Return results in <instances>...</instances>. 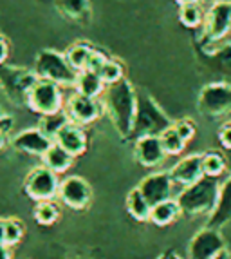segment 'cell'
<instances>
[{
  "label": "cell",
  "instance_id": "obj_17",
  "mask_svg": "<svg viewBox=\"0 0 231 259\" xmlns=\"http://www.w3.org/2000/svg\"><path fill=\"white\" fill-rule=\"evenodd\" d=\"M206 65L213 71L220 82L231 83V44H218L210 51H202Z\"/></svg>",
  "mask_w": 231,
  "mask_h": 259
},
{
  "label": "cell",
  "instance_id": "obj_32",
  "mask_svg": "<svg viewBox=\"0 0 231 259\" xmlns=\"http://www.w3.org/2000/svg\"><path fill=\"white\" fill-rule=\"evenodd\" d=\"M24 225L18 220H6V245L15 246L24 238Z\"/></svg>",
  "mask_w": 231,
  "mask_h": 259
},
{
  "label": "cell",
  "instance_id": "obj_24",
  "mask_svg": "<svg viewBox=\"0 0 231 259\" xmlns=\"http://www.w3.org/2000/svg\"><path fill=\"white\" fill-rule=\"evenodd\" d=\"M127 212L136 221H150L152 205L146 201V198L141 194V190L137 187L130 190L129 196H127Z\"/></svg>",
  "mask_w": 231,
  "mask_h": 259
},
{
  "label": "cell",
  "instance_id": "obj_34",
  "mask_svg": "<svg viewBox=\"0 0 231 259\" xmlns=\"http://www.w3.org/2000/svg\"><path fill=\"white\" fill-rule=\"evenodd\" d=\"M218 142L226 151L231 152V121L224 123L220 129H218Z\"/></svg>",
  "mask_w": 231,
  "mask_h": 259
},
{
  "label": "cell",
  "instance_id": "obj_38",
  "mask_svg": "<svg viewBox=\"0 0 231 259\" xmlns=\"http://www.w3.org/2000/svg\"><path fill=\"white\" fill-rule=\"evenodd\" d=\"M213 259H231V254H229V250H227V248H224V250L218 252Z\"/></svg>",
  "mask_w": 231,
  "mask_h": 259
},
{
  "label": "cell",
  "instance_id": "obj_35",
  "mask_svg": "<svg viewBox=\"0 0 231 259\" xmlns=\"http://www.w3.org/2000/svg\"><path fill=\"white\" fill-rule=\"evenodd\" d=\"M8 56H9V44L4 35H0V65L6 64Z\"/></svg>",
  "mask_w": 231,
  "mask_h": 259
},
{
  "label": "cell",
  "instance_id": "obj_13",
  "mask_svg": "<svg viewBox=\"0 0 231 259\" xmlns=\"http://www.w3.org/2000/svg\"><path fill=\"white\" fill-rule=\"evenodd\" d=\"M174 185L176 183L171 180L170 172H154L143 178L137 189L141 190V194L146 198V201L154 207V205L163 203L166 199H171Z\"/></svg>",
  "mask_w": 231,
  "mask_h": 259
},
{
  "label": "cell",
  "instance_id": "obj_1",
  "mask_svg": "<svg viewBox=\"0 0 231 259\" xmlns=\"http://www.w3.org/2000/svg\"><path fill=\"white\" fill-rule=\"evenodd\" d=\"M103 105L121 138H132L137 111V93L130 80L123 78L121 82L107 85L103 93Z\"/></svg>",
  "mask_w": 231,
  "mask_h": 259
},
{
  "label": "cell",
  "instance_id": "obj_12",
  "mask_svg": "<svg viewBox=\"0 0 231 259\" xmlns=\"http://www.w3.org/2000/svg\"><path fill=\"white\" fill-rule=\"evenodd\" d=\"M65 112H67L69 120L73 123L89 125V123H92V121H96L99 118L101 105H99L98 98H90V96L80 95V93H73L67 100Z\"/></svg>",
  "mask_w": 231,
  "mask_h": 259
},
{
  "label": "cell",
  "instance_id": "obj_25",
  "mask_svg": "<svg viewBox=\"0 0 231 259\" xmlns=\"http://www.w3.org/2000/svg\"><path fill=\"white\" fill-rule=\"evenodd\" d=\"M96 49L92 48V46H89V44L85 42H78V44H73L71 48L67 49V53H65V56H67L69 64L73 65L74 69L80 73V71H85L87 65H89V60L92 58V55H94Z\"/></svg>",
  "mask_w": 231,
  "mask_h": 259
},
{
  "label": "cell",
  "instance_id": "obj_28",
  "mask_svg": "<svg viewBox=\"0 0 231 259\" xmlns=\"http://www.w3.org/2000/svg\"><path fill=\"white\" fill-rule=\"evenodd\" d=\"M34 221L42 227H49V225H54L58 221V216H60V208L56 207L54 201H40L34 207Z\"/></svg>",
  "mask_w": 231,
  "mask_h": 259
},
{
  "label": "cell",
  "instance_id": "obj_7",
  "mask_svg": "<svg viewBox=\"0 0 231 259\" xmlns=\"http://www.w3.org/2000/svg\"><path fill=\"white\" fill-rule=\"evenodd\" d=\"M197 109L206 118H222L231 112V83L211 82L199 93Z\"/></svg>",
  "mask_w": 231,
  "mask_h": 259
},
{
  "label": "cell",
  "instance_id": "obj_18",
  "mask_svg": "<svg viewBox=\"0 0 231 259\" xmlns=\"http://www.w3.org/2000/svg\"><path fill=\"white\" fill-rule=\"evenodd\" d=\"M54 143H58L69 154H73L74 158H78V156H82L87 151V134L82 129V125L69 121L67 125L56 134Z\"/></svg>",
  "mask_w": 231,
  "mask_h": 259
},
{
  "label": "cell",
  "instance_id": "obj_42",
  "mask_svg": "<svg viewBox=\"0 0 231 259\" xmlns=\"http://www.w3.org/2000/svg\"><path fill=\"white\" fill-rule=\"evenodd\" d=\"M157 259H170V254H161Z\"/></svg>",
  "mask_w": 231,
  "mask_h": 259
},
{
  "label": "cell",
  "instance_id": "obj_22",
  "mask_svg": "<svg viewBox=\"0 0 231 259\" xmlns=\"http://www.w3.org/2000/svg\"><path fill=\"white\" fill-rule=\"evenodd\" d=\"M183 216L181 214V208L177 199H166L163 203H157L152 207V212H150V221L157 227H168L176 220Z\"/></svg>",
  "mask_w": 231,
  "mask_h": 259
},
{
  "label": "cell",
  "instance_id": "obj_8",
  "mask_svg": "<svg viewBox=\"0 0 231 259\" xmlns=\"http://www.w3.org/2000/svg\"><path fill=\"white\" fill-rule=\"evenodd\" d=\"M27 107L40 116H47L64 111V96L58 83L38 78L27 96Z\"/></svg>",
  "mask_w": 231,
  "mask_h": 259
},
{
  "label": "cell",
  "instance_id": "obj_29",
  "mask_svg": "<svg viewBox=\"0 0 231 259\" xmlns=\"http://www.w3.org/2000/svg\"><path fill=\"white\" fill-rule=\"evenodd\" d=\"M204 17L206 13L202 11L201 4H186L181 6L179 9V20L184 27H199L201 24H204Z\"/></svg>",
  "mask_w": 231,
  "mask_h": 259
},
{
  "label": "cell",
  "instance_id": "obj_9",
  "mask_svg": "<svg viewBox=\"0 0 231 259\" xmlns=\"http://www.w3.org/2000/svg\"><path fill=\"white\" fill-rule=\"evenodd\" d=\"M60 183L62 182L58 180V174L52 172L51 168H47L45 165H42V167L33 168L26 176L24 192L33 201H36V203H40V201H52L58 196Z\"/></svg>",
  "mask_w": 231,
  "mask_h": 259
},
{
  "label": "cell",
  "instance_id": "obj_26",
  "mask_svg": "<svg viewBox=\"0 0 231 259\" xmlns=\"http://www.w3.org/2000/svg\"><path fill=\"white\" fill-rule=\"evenodd\" d=\"M69 116L65 111H60V112H54V114H47V116H42L40 118V123H38V129L42 131L47 138H51L54 142L56 134L60 133L65 125L69 123Z\"/></svg>",
  "mask_w": 231,
  "mask_h": 259
},
{
  "label": "cell",
  "instance_id": "obj_39",
  "mask_svg": "<svg viewBox=\"0 0 231 259\" xmlns=\"http://www.w3.org/2000/svg\"><path fill=\"white\" fill-rule=\"evenodd\" d=\"M179 6H186V4H201V0H176Z\"/></svg>",
  "mask_w": 231,
  "mask_h": 259
},
{
  "label": "cell",
  "instance_id": "obj_37",
  "mask_svg": "<svg viewBox=\"0 0 231 259\" xmlns=\"http://www.w3.org/2000/svg\"><path fill=\"white\" fill-rule=\"evenodd\" d=\"M0 245H6V220H0Z\"/></svg>",
  "mask_w": 231,
  "mask_h": 259
},
{
  "label": "cell",
  "instance_id": "obj_2",
  "mask_svg": "<svg viewBox=\"0 0 231 259\" xmlns=\"http://www.w3.org/2000/svg\"><path fill=\"white\" fill-rule=\"evenodd\" d=\"M218 190H220V185L217 183V178L206 176L195 185L183 189L176 198L179 203L181 214L184 218L210 216L217 207Z\"/></svg>",
  "mask_w": 231,
  "mask_h": 259
},
{
  "label": "cell",
  "instance_id": "obj_40",
  "mask_svg": "<svg viewBox=\"0 0 231 259\" xmlns=\"http://www.w3.org/2000/svg\"><path fill=\"white\" fill-rule=\"evenodd\" d=\"M6 136H8V134H4L2 131H0V149H4V145H6Z\"/></svg>",
  "mask_w": 231,
  "mask_h": 259
},
{
  "label": "cell",
  "instance_id": "obj_19",
  "mask_svg": "<svg viewBox=\"0 0 231 259\" xmlns=\"http://www.w3.org/2000/svg\"><path fill=\"white\" fill-rule=\"evenodd\" d=\"M231 221V176L224 180V183L220 185L218 190V201L215 210L208 216V229L220 230L222 227H226Z\"/></svg>",
  "mask_w": 231,
  "mask_h": 259
},
{
  "label": "cell",
  "instance_id": "obj_30",
  "mask_svg": "<svg viewBox=\"0 0 231 259\" xmlns=\"http://www.w3.org/2000/svg\"><path fill=\"white\" fill-rule=\"evenodd\" d=\"M161 143H163L164 147V152H166L168 156H177L181 154V152L184 151V147H186V142H184L183 138H181V134L176 131V127L171 125L168 127L166 131H164L161 136Z\"/></svg>",
  "mask_w": 231,
  "mask_h": 259
},
{
  "label": "cell",
  "instance_id": "obj_27",
  "mask_svg": "<svg viewBox=\"0 0 231 259\" xmlns=\"http://www.w3.org/2000/svg\"><path fill=\"white\" fill-rule=\"evenodd\" d=\"M227 168L226 156L217 151H210L202 154V170L206 178H218Z\"/></svg>",
  "mask_w": 231,
  "mask_h": 259
},
{
  "label": "cell",
  "instance_id": "obj_4",
  "mask_svg": "<svg viewBox=\"0 0 231 259\" xmlns=\"http://www.w3.org/2000/svg\"><path fill=\"white\" fill-rule=\"evenodd\" d=\"M34 73L38 78L54 82L58 85H74L78 78V71L69 64L67 56L54 49H43L36 56Z\"/></svg>",
  "mask_w": 231,
  "mask_h": 259
},
{
  "label": "cell",
  "instance_id": "obj_15",
  "mask_svg": "<svg viewBox=\"0 0 231 259\" xmlns=\"http://www.w3.org/2000/svg\"><path fill=\"white\" fill-rule=\"evenodd\" d=\"M170 176L174 183L183 189L195 185L204 178V170H202V154H190L177 161L170 170Z\"/></svg>",
  "mask_w": 231,
  "mask_h": 259
},
{
  "label": "cell",
  "instance_id": "obj_36",
  "mask_svg": "<svg viewBox=\"0 0 231 259\" xmlns=\"http://www.w3.org/2000/svg\"><path fill=\"white\" fill-rule=\"evenodd\" d=\"M11 246L8 245H0V259H11Z\"/></svg>",
  "mask_w": 231,
  "mask_h": 259
},
{
  "label": "cell",
  "instance_id": "obj_3",
  "mask_svg": "<svg viewBox=\"0 0 231 259\" xmlns=\"http://www.w3.org/2000/svg\"><path fill=\"white\" fill-rule=\"evenodd\" d=\"M171 125L174 123L166 116V112L159 107L152 96L146 93H137V111L132 138L137 140L143 136H161Z\"/></svg>",
  "mask_w": 231,
  "mask_h": 259
},
{
  "label": "cell",
  "instance_id": "obj_33",
  "mask_svg": "<svg viewBox=\"0 0 231 259\" xmlns=\"http://www.w3.org/2000/svg\"><path fill=\"white\" fill-rule=\"evenodd\" d=\"M174 127H176V131L181 134V138L184 140V142L188 143L190 140L195 136V133H197V127H195V123H193L190 118H183V120H177L176 123H174Z\"/></svg>",
  "mask_w": 231,
  "mask_h": 259
},
{
  "label": "cell",
  "instance_id": "obj_43",
  "mask_svg": "<svg viewBox=\"0 0 231 259\" xmlns=\"http://www.w3.org/2000/svg\"><path fill=\"white\" fill-rule=\"evenodd\" d=\"M170 259H181L179 255H176V254H170Z\"/></svg>",
  "mask_w": 231,
  "mask_h": 259
},
{
  "label": "cell",
  "instance_id": "obj_10",
  "mask_svg": "<svg viewBox=\"0 0 231 259\" xmlns=\"http://www.w3.org/2000/svg\"><path fill=\"white\" fill-rule=\"evenodd\" d=\"M224 248H226V241H224L220 230L204 227L190 241L188 259H213Z\"/></svg>",
  "mask_w": 231,
  "mask_h": 259
},
{
  "label": "cell",
  "instance_id": "obj_31",
  "mask_svg": "<svg viewBox=\"0 0 231 259\" xmlns=\"http://www.w3.org/2000/svg\"><path fill=\"white\" fill-rule=\"evenodd\" d=\"M99 76L105 82V85H112V83L121 82L125 78V69L121 62L112 60V58H107V62L103 64V67L99 69Z\"/></svg>",
  "mask_w": 231,
  "mask_h": 259
},
{
  "label": "cell",
  "instance_id": "obj_16",
  "mask_svg": "<svg viewBox=\"0 0 231 259\" xmlns=\"http://www.w3.org/2000/svg\"><path fill=\"white\" fill-rule=\"evenodd\" d=\"M134 156H136L137 163H141L143 167L152 168L163 163L168 154L164 152V147L159 136H143V138L136 140Z\"/></svg>",
  "mask_w": 231,
  "mask_h": 259
},
{
  "label": "cell",
  "instance_id": "obj_14",
  "mask_svg": "<svg viewBox=\"0 0 231 259\" xmlns=\"http://www.w3.org/2000/svg\"><path fill=\"white\" fill-rule=\"evenodd\" d=\"M52 143L54 142H52L51 138H47L38 127L20 131V133L15 134L13 140H11V145H13L17 151L24 152V154H29V156H40V158L51 149Z\"/></svg>",
  "mask_w": 231,
  "mask_h": 259
},
{
  "label": "cell",
  "instance_id": "obj_41",
  "mask_svg": "<svg viewBox=\"0 0 231 259\" xmlns=\"http://www.w3.org/2000/svg\"><path fill=\"white\" fill-rule=\"evenodd\" d=\"M226 160H227V168H229V170H231V152L226 156Z\"/></svg>",
  "mask_w": 231,
  "mask_h": 259
},
{
  "label": "cell",
  "instance_id": "obj_6",
  "mask_svg": "<svg viewBox=\"0 0 231 259\" xmlns=\"http://www.w3.org/2000/svg\"><path fill=\"white\" fill-rule=\"evenodd\" d=\"M36 80H38L36 73L26 67L8 64L0 65V87L4 95L17 105H27V96Z\"/></svg>",
  "mask_w": 231,
  "mask_h": 259
},
{
  "label": "cell",
  "instance_id": "obj_11",
  "mask_svg": "<svg viewBox=\"0 0 231 259\" xmlns=\"http://www.w3.org/2000/svg\"><path fill=\"white\" fill-rule=\"evenodd\" d=\"M58 198L64 205L74 210H82L92 199V189L82 176H67L60 183Z\"/></svg>",
  "mask_w": 231,
  "mask_h": 259
},
{
  "label": "cell",
  "instance_id": "obj_21",
  "mask_svg": "<svg viewBox=\"0 0 231 259\" xmlns=\"http://www.w3.org/2000/svg\"><path fill=\"white\" fill-rule=\"evenodd\" d=\"M42 161H43L45 167L51 168L52 172L64 174V172H67L69 168L73 167L74 156L69 154V152L65 151L64 147H60L58 143H52L51 149L42 156Z\"/></svg>",
  "mask_w": 231,
  "mask_h": 259
},
{
  "label": "cell",
  "instance_id": "obj_20",
  "mask_svg": "<svg viewBox=\"0 0 231 259\" xmlns=\"http://www.w3.org/2000/svg\"><path fill=\"white\" fill-rule=\"evenodd\" d=\"M74 89H76V93H80V95L90 96V98H98V96H101L103 93H105L107 85H105V82L101 80L99 73L85 69L78 73Z\"/></svg>",
  "mask_w": 231,
  "mask_h": 259
},
{
  "label": "cell",
  "instance_id": "obj_23",
  "mask_svg": "<svg viewBox=\"0 0 231 259\" xmlns=\"http://www.w3.org/2000/svg\"><path fill=\"white\" fill-rule=\"evenodd\" d=\"M58 9L73 22L89 24L90 0H58Z\"/></svg>",
  "mask_w": 231,
  "mask_h": 259
},
{
  "label": "cell",
  "instance_id": "obj_5",
  "mask_svg": "<svg viewBox=\"0 0 231 259\" xmlns=\"http://www.w3.org/2000/svg\"><path fill=\"white\" fill-rule=\"evenodd\" d=\"M231 33V2H213L204 17L201 49L210 51Z\"/></svg>",
  "mask_w": 231,
  "mask_h": 259
},
{
  "label": "cell",
  "instance_id": "obj_44",
  "mask_svg": "<svg viewBox=\"0 0 231 259\" xmlns=\"http://www.w3.org/2000/svg\"><path fill=\"white\" fill-rule=\"evenodd\" d=\"M213 2H231V0H213Z\"/></svg>",
  "mask_w": 231,
  "mask_h": 259
}]
</instances>
